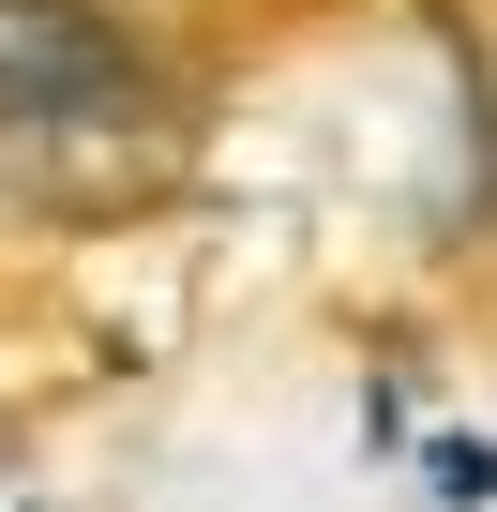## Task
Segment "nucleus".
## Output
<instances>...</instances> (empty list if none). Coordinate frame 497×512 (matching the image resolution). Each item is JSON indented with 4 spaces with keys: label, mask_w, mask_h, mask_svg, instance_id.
Masks as SVG:
<instances>
[{
    "label": "nucleus",
    "mask_w": 497,
    "mask_h": 512,
    "mask_svg": "<svg viewBox=\"0 0 497 512\" xmlns=\"http://www.w3.org/2000/svg\"><path fill=\"white\" fill-rule=\"evenodd\" d=\"M151 106V61L91 0H0V136H121Z\"/></svg>",
    "instance_id": "f257e3e1"
}]
</instances>
